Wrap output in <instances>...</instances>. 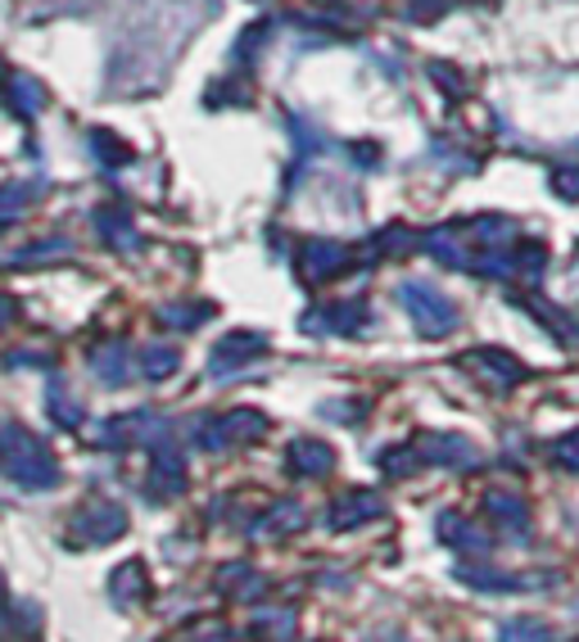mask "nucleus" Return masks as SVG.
<instances>
[{"label":"nucleus","instance_id":"obj_1","mask_svg":"<svg viewBox=\"0 0 579 642\" xmlns=\"http://www.w3.org/2000/svg\"><path fill=\"white\" fill-rule=\"evenodd\" d=\"M0 449H10V475L19 484L36 488V484H51L55 480V462L41 453V443L28 430H6V434H0Z\"/></svg>","mask_w":579,"mask_h":642}]
</instances>
